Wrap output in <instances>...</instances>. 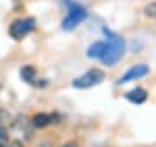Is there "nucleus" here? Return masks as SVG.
I'll return each mask as SVG.
<instances>
[{
  "mask_svg": "<svg viewBox=\"0 0 156 147\" xmlns=\"http://www.w3.org/2000/svg\"><path fill=\"white\" fill-rule=\"evenodd\" d=\"M104 35H106L108 49L101 61L104 62L106 66H115L122 59L123 52H125V42H123V38L120 35L113 33V31H108V29H104Z\"/></svg>",
  "mask_w": 156,
  "mask_h": 147,
  "instance_id": "obj_1",
  "label": "nucleus"
},
{
  "mask_svg": "<svg viewBox=\"0 0 156 147\" xmlns=\"http://www.w3.org/2000/svg\"><path fill=\"white\" fill-rule=\"evenodd\" d=\"M33 128H35L33 123H31L28 118L19 116V118L14 119V121L11 123V126L7 128V133H9L11 137H14V138H17L19 142H23V144H26V142L31 138Z\"/></svg>",
  "mask_w": 156,
  "mask_h": 147,
  "instance_id": "obj_2",
  "label": "nucleus"
},
{
  "mask_svg": "<svg viewBox=\"0 0 156 147\" xmlns=\"http://www.w3.org/2000/svg\"><path fill=\"white\" fill-rule=\"evenodd\" d=\"M85 17H87V9L83 5L75 4V2H68V12L64 16V19H62V29L71 31L82 21H85Z\"/></svg>",
  "mask_w": 156,
  "mask_h": 147,
  "instance_id": "obj_3",
  "label": "nucleus"
},
{
  "mask_svg": "<svg viewBox=\"0 0 156 147\" xmlns=\"http://www.w3.org/2000/svg\"><path fill=\"white\" fill-rule=\"evenodd\" d=\"M102 81H104V71H101L99 68H92L73 80V87L80 88V90H85V88H92V87L99 85Z\"/></svg>",
  "mask_w": 156,
  "mask_h": 147,
  "instance_id": "obj_4",
  "label": "nucleus"
},
{
  "mask_svg": "<svg viewBox=\"0 0 156 147\" xmlns=\"http://www.w3.org/2000/svg\"><path fill=\"white\" fill-rule=\"evenodd\" d=\"M35 29V19L33 17H21L16 19L14 23L9 26V35L14 40H23L24 36H28Z\"/></svg>",
  "mask_w": 156,
  "mask_h": 147,
  "instance_id": "obj_5",
  "label": "nucleus"
},
{
  "mask_svg": "<svg viewBox=\"0 0 156 147\" xmlns=\"http://www.w3.org/2000/svg\"><path fill=\"white\" fill-rule=\"evenodd\" d=\"M147 73H149V68H147L146 64H135V66H132L123 76H120L118 85L130 83V81H134V80H139V78H142V76H146Z\"/></svg>",
  "mask_w": 156,
  "mask_h": 147,
  "instance_id": "obj_6",
  "label": "nucleus"
},
{
  "mask_svg": "<svg viewBox=\"0 0 156 147\" xmlns=\"http://www.w3.org/2000/svg\"><path fill=\"white\" fill-rule=\"evenodd\" d=\"M59 119L61 118L56 113H38L31 118V123H33L35 128H45V126H50V125L57 123Z\"/></svg>",
  "mask_w": 156,
  "mask_h": 147,
  "instance_id": "obj_7",
  "label": "nucleus"
},
{
  "mask_svg": "<svg viewBox=\"0 0 156 147\" xmlns=\"http://www.w3.org/2000/svg\"><path fill=\"white\" fill-rule=\"evenodd\" d=\"M106 49H108V42H106V40L94 42V43L87 49V57H90V59H102Z\"/></svg>",
  "mask_w": 156,
  "mask_h": 147,
  "instance_id": "obj_8",
  "label": "nucleus"
},
{
  "mask_svg": "<svg viewBox=\"0 0 156 147\" xmlns=\"http://www.w3.org/2000/svg\"><path fill=\"white\" fill-rule=\"evenodd\" d=\"M125 99H127L128 102H132V104H142V102H146V99H147V92L144 90V88H134V90H130L125 94Z\"/></svg>",
  "mask_w": 156,
  "mask_h": 147,
  "instance_id": "obj_9",
  "label": "nucleus"
},
{
  "mask_svg": "<svg viewBox=\"0 0 156 147\" xmlns=\"http://www.w3.org/2000/svg\"><path fill=\"white\" fill-rule=\"evenodd\" d=\"M21 76H23V80H26V81H33L35 80V69H33V66H24V68L21 69Z\"/></svg>",
  "mask_w": 156,
  "mask_h": 147,
  "instance_id": "obj_10",
  "label": "nucleus"
},
{
  "mask_svg": "<svg viewBox=\"0 0 156 147\" xmlns=\"http://www.w3.org/2000/svg\"><path fill=\"white\" fill-rule=\"evenodd\" d=\"M144 12H146V16L147 17H151V19H154L156 21V2H151L149 5H146Z\"/></svg>",
  "mask_w": 156,
  "mask_h": 147,
  "instance_id": "obj_11",
  "label": "nucleus"
},
{
  "mask_svg": "<svg viewBox=\"0 0 156 147\" xmlns=\"http://www.w3.org/2000/svg\"><path fill=\"white\" fill-rule=\"evenodd\" d=\"M5 121H7V113L0 109V130H2V128H5Z\"/></svg>",
  "mask_w": 156,
  "mask_h": 147,
  "instance_id": "obj_12",
  "label": "nucleus"
},
{
  "mask_svg": "<svg viewBox=\"0 0 156 147\" xmlns=\"http://www.w3.org/2000/svg\"><path fill=\"white\" fill-rule=\"evenodd\" d=\"M61 147H78V144L75 140H69V142H66V144H62Z\"/></svg>",
  "mask_w": 156,
  "mask_h": 147,
  "instance_id": "obj_13",
  "label": "nucleus"
}]
</instances>
